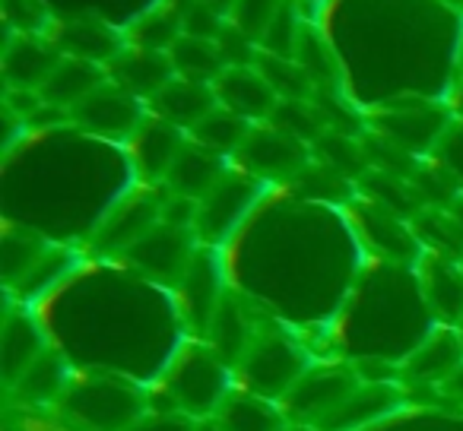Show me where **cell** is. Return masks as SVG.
<instances>
[{
    "instance_id": "cell-1",
    "label": "cell",
    "mask_w": 463,
    "mask_h": 431,
    "mask_svg": "<svg viewBox=\"0 0 463 431\" xmlns=\"http://www.w3.org/2000/svg\"><path fill=\"white\" fill-rule=\"evenodd\" d=\"M168 393L184 416H216L229 399V365L213 349H187L175 361Z\"/></svg>"
},
{
    "instance_id": "cell-2",
    "label": "cell",
    "mask_w": 463,
    "mask_h": 431,
    "mask_svg": "<svg viewBox=\"0 0 463 431\" xmlns=\"http://www.w3.org/2000/svg\"><path fill=\"white\" fill-rule=\"evenodd\" d=\"M248 387L254 397L277 399L289 397L296 384L311 371L305 352L283 333H258L248 349L245 361H241Z\"/></svg>"
},
{
    "instance_id": "cell-3",
    "label": "cell",
    "mask_w": 463,
    "mask_h": 431,
    "mask_svg": "<svg viewBox=\"0 0 463 431\" xmlns=\"http://www.w3.org/2000/svg\"><path fill=\"white\" fill-rule=\"evenodd\" d=\"M64 409L73 422L90 431H128L140 422L143 403L128 384L90 380L64 393Z\"/></svg>"
},
{
    "instance_id": "cell-4",
    "label": "cell",
    "mask_w": 463,
    "mask_h": 431,
    "mask_svg": "<svg viewBox=\"0 0 463 431\" xmlns=\"http://www.w3.org/2000/svg\"><path fill=\"white\" fill-rule=\"evenodd\" d=\"M260 197L258 178H241V174H225L210 193L197 203V220L194 229L206 245H219L229 239V232L239 226V220Z\"/></svg>"
},
{
    "instance_id": "cell-5",
    "label": "cell",
    "mask_w": 463,
    "mask_h": 431,
    "mask_svg": "<svg viewBox=\"0 0 463 431\" xmlns=\"http://www.w3.org/2000/svg\"><path fill=\"white\" fill-rule=\"evenodd\" d=\"M239 159L258 181L298 178L308 168V146L279 127H258L239 149Z\"/></svg>"
},
{
    "instance_id": "cell-6",
    "label": "cell",
    "mask_w": 463,
    "mask_h": 431,
    "mask_svg": "<svg viewBox=\"0 0 463 431\" xmlns=\"http://www.w3.org/2000/svg\"><path fill=\"white\" fill-rule=\"evenodd\" d=\"M359 378L353 371H340V368H311L302 380L296 384V390L286 397L289 412L298 422H308L315 428H321L355 390H359Z\"/></svg>"
},
{
    "instance_id": "cell-7",
    "label": "cell",
    "mask_w": 463,
    "mask_h": 431,
    "mask_svg": "<svg viewBox=\"0 0 463 431\" xmlns=\"http://www.w3.org/2000/svg\"><path fill=\"white\" fill-rule=\"evenodd\" d=\"M73 121L80 127L92 130L99 136H111V140H124L134 136L143 127V108L137 96H130L124 86L102 83L92 96H86L77 108H71Z\"/></svg>"
},
{
    "instance_id": "cell-8",
    "label": "cell",
    "mask_w": 463,
    "mask_h": 431,
    "mask_svg": "<svg viewBox=\"0 0 463 431\" xmlns=\"http://www.w3.org/2000/svg\"><path fill=\"white\" fill-rule=\"evenodd\" d=\"M124 254H128L140 270H146L153 279H159V283H181L194 260L187 229L165 226V222H159L153 232L143 235V239L137 241L134 248H128Z\"/></svg>"
},
{
    "instance_id": "cell-9",
    "label": "cell",
    "mask_w": 463,
    "mask_h": 431,
    "mask_svg": "<svg viewBox=\"0 0 463 431\" xmlns=\"http://www.w3.org/2000/svg\"><path fill=\"white\" fill-rule=\"evenodd\" d=\"M213 89H216V98L222 108L245 117V121L273 117V111L279 105L277 89L267 83L258 67H225L222 77L213 83Z\"/></svg>"
},
{
    "instance_id": "cell-10",
    "label": "cell",
    "mask_w": 463,
    "mask_h": 431,
    "mask_svg": "<svg viewBox=\"0 0 463 431\" xmlns=\"http://www.w3.org/2000/svg\"><path fill=\"white\" fill-rule=\"evenodd\" d=\"M225 159L219 153H213V149L200 146V143L187 140L184 146H181L178 159L172 162V168H168L165 174V184L172 187L178 197H187V200H203L206 193L213 191V187L219 184V181L225 178Z\"/></svg>"
},
{
    "instance_id": "cell-11",
    "label": "cell",
    "mask_w": 463,
    "mask_h": 431,
    "mask_svg": "<svg viewBox=\"0 0 463 431\" xmlns=\"http://www.w3.org/2000/svg\"><path fill=\"white\" fill-rule=\"evenodd\" d=\"M448 115L438 108H406V111H387L378 117V130L387 143H393L403 153H422L435 149L441 134L448 130Z\"/></svg>"
},
{
    "instance_id": "cell-12",
    "label": "cell",
    "mask_w": 463,
    "mask_h": 431,
    "mask_svg": "<svg viewBox=\"0 0 463 431\" xmlns=\"http://www.w3.org/2000/svg\"><path fill=\"white\" fill-rule=\"evenodd\" d=\"M61 54L54 45H45L35 35H20L7 45V58H4V73L10 80V89H35L48 83L61 64Z\"/></svg>"
},
{
    "instance_id": "cell-13",
    "label": "cell",
    "mask_w": 463,
    "mask_h": 431,
    "mask_svg": "<svg viewBox=\"0 0 463 431\" xmlns=\"http://www.w3.org/2000/svg\"><path fill=\"white\" fill-rule=\"evenodd\" d=\"M156 111H159L162 121L175 124V127H187L194 130L203 121L210 111L219 108L216 89L210 83H197V80H184L175 77L159 96L153 98Z\"/></svg>"
},
{
    "instance_id": "cell-14",
    "label": "cell",
    "mask_w": 463,
    "mask_h": 431,
    "mask_svg": "<svg viewBox=\"0 0 463 431\" xmlns=\"http://www.w3.org/2000/svg\"><path fill=\"white\" fill-rule=\"evenodd\" d=\"M111 73H115L118 86H124V89L137 98L140 96L156 98L175 77H178L168 54L140 52V48L130 54H118L115 64H111Z\"/></svg>"
},
{
    "instance_id": "cell-15",
    "label": "cell",
    "mask_w": 463,
    "mask_h": 431,
    "mask_svg": "<svg viewBox=\"0 0 463 431\" xmlns=\"http://www.w3.org/2000/svg\"><path fill=\"white\" fill-rule=\"evenodd\" d=\"M162 222V206L156 197H134L124 206H118L109 216V222L99 232V245L109 251H128L143 235H149Z\"/></svg>"
},
{
    "instance_id": "cell-16",
    "label": "cell",
    "mask_w": 463,
    "mask_h": 431,
    "mask_svg": "<svg viewBox=\"0 0 463 431\" xmlns=\"http://www.w3.org/2000/svg\"><path fill=\"white\" fill-rule=\"evenodd\" d=\"M102 83H105V73L99 64H90V61H80V58H64L58 64V70L48 77V83L39 89V96L48 108H77Z\"/></svg>"
},
{
    "instance_id": "cell-17",
    "label": "cell",
    "mask_w": 463,
    "mask_h": 431,
    "mask_svg": "<svg viewBox=\"0 0 463 431\" xmlns=\"http://www.w3.org/2000/svg\"><path fill=\"white\" fill-rule=\"evenodd\" d=\"M181 289V298H184V314L187 321L194 323L197 330L210 333V323L216 317V308H219V273H216V264L203 254H194L191 267H187L184 279L178 283Z\"/></svg>"
},
{
    "instance_id": "cell-18",
    "label": "cell",
    "mask_w": 463,
    "mask_h": 431,
    "mask_svg": "<svg viewBox=\"0 0 463 431\" xmlns=\"http://www.w3.org/2000/svg\"><path fill=\"white\" fill-rule=\"evenodd\" d=\"M463 368V336L441 330L431 333L416 352L406 359V374L425 384H438V380H450Z\"/></svg>"
},
{
    "instance_id": "cell-19",
    "label": "cell",
    "mask_w": 463,
    "mask_h": 431,
    "mask_svg": "<svg viewBox=\"0 0 463 431\" xmlns=\"http://www.w3.org/2000/svg\"><path fill=\"white\" fill-rule=\"evenodd\" d=\"M4 378L10 387L20 384V378L45 355V340H42L39 327L33 323V317H26L23 311H14L4 323Z\"/></svg>"
},
{
    "instance_id": "cell-20",
    "label": "cell",
    "mask_w": 463,
    "mask_h": 431,
    "mask_svg": "<svg viewBox=\"0 0 463 431\" xmlns=\"http://www.w3.org/2000/svg\"><path fill=\"white\" fill-rule=\"evenodd\" d=\"M187 140H181V127L168 121H146L140 130L134 134V155H137V165L146 178L159 181L168 174L172 162L178 159L181 146Z\"/></svg>"
},
{
    "instance_id": "cell-21",
    "label": "cell",
    "mask_w": 463,
    "mask_h": 431,
    "mask_svg": "<svg viewBox=\"0 0 463 431\" xmlns=\"http://www.w3.org/2000/svg\"><path fill=\"white\" fill-rule=\"evenodd\" d=\"M400 403V397L393 393L391 384H362L327 422L321 425V431H353L359 425L372 422V418L384 416L387 409Z\"/></svg>"
},
{
    "instance_id": "cell-22",
    "label": "cell",
    "mask_w": 463,
    "mask_h": 431,
    "mask_svg": "<svg viewBox=\"0 0 463 431\" xmlns=\"http://www.w3.org/2000/svg\"><path fill=\"white\" fill-rule=\"evenodd\" d=\"M58 48L67 52V58H80V61H90V64L102 67L105 61L118 58L121 42H118L102 23L77 20V23H67L58 33Z\"/></svg>"
},
{
    "instance_id": "cell-23",
    "label": "cell",
    "mask_w": 463,
    "mask_h": 431,
    "mask_svg": "<svg viewBox=\"0 0 463 431\" xmlns=\"http://www.w3.org/2000/svg\"><path fill=\"white\" fill-rule=\"evenodd\" d=\"M254 327L248 323L245 311L235 302H219L216 317L210 323V340H213V352L232 365V361H245L248 349L254 342Z\"/></svg>"
},
{
    "instance_id": "cell-24",
    "label": "cell",
    "mask_w": 463,
    "mask_h": 431,
    "mask_svg": "<svg viewBox=\"0 0 463 431\" xmlns=\"http://www.w3.org/2000/svg\"><path fill=\"white\" fill-rule=\"evenodd\" d=\"M216 431H283V416L264 397H229L213 418Z\"/></svg>"
},
{
    "instance_id": "cell-25",
    "label": "cell",
    "mask_w": 463,
    "mask_h": 431,
    "mask_svg": "<svg viewBox=\"0 0 463 431\" xmlns=\"http://www.w3.org/2000/svg\"><path fill=\"white\" fill-rule=\"evenodd\" d=\"M168 58H172V67L178 77L197 80V83L213 86L225 70V61H222V54H219L216 42L194 39V35H181L172 52H168Z\"/></svg>"
},
{
    "instance_id": "cell-26",
    "label": "cell",
    "mask_w": 463,
    "mask_h": 431,
    "mask_svg": "<svg viewBox=\"0 0 463 431\" xmlns=\"http://www.w3.org/2000/svg\"><path fill=\"white\" fill-rule=\"evenodd\" d=\"M191 136H194V143H200V146L213 149V153H219V155L239 153L248 136H251V121L232 115L229 108L219 105L216 111H210V115L191 130Z\"/></svg>"
},
{
    "instance_id": "cell-27",
    "label": "cell",
    "mask_w": 463,
    "mask_h": 431,
    "mask_svg": "<svg viewBox=\"0 0 463 431\" xmlns=\"http://www.w3.org/2000/svg\"><path fill=\"white\" fill-rule=\"evenodd\" d=\"M429 305L444 321H463V270L441 258H431L429 264Z\"/></svg>"
},
{
    "instance_id": "cell-28",
    "label": "cell",
    "mask_w": 463,
    "mask_h": 431,
    "mask_svg": "<svg viewBox=\"0 0 463 431\" xmlns=\"http://www.w3.org/2000/svg\"><path fill=\"white\" fill-rule=\"evenodd\" d=\"M362 220H365L368 235L378 241L381 254H387V258H412L416 254V241L406 232L397 212L384 210L378 203H365L362 206Z\"/></svg>"
},
{
    "instance_id": "cell-29",
    "label": "cell",
    "mask_w": 463,
    "mask_h": 431,
    "mask_svg": "<svg viewBox=\"0 0 463 431\" xmlns=\"http://www.w3.org/2000/svg\"><path fill=\"white\" fill-rule=\"evenodd\" d=\"M23 399L29 403H48V399H58L67 393V368L58 355L45 352L16 384Z\"/></svg>"
},
{
    "instance_id": "cell-30",
    "label": "cell",
    "mask_w": 463,
    "mask_h": 431,
    "mask_svg": "<svg viewBox=\"0 0 463 431\" xmlns=\"http://www.w3.org/2000/svg\"><path fill=\"white\" fill-rule=\"evenodd\" d=\"M273 127L286 130L289 136L302 143H317L327 134V121H324V111L315 108L305 98H279L277 111H273Z\"/></svg>"
},
{
    "instance_id": "cell-31",
    "label": "cell",
    "mask_w": 463,
    "mask_h": 431,
    "mask_svg": "<svg viewBox=\"0 0 463 431\" xmlns=\"http://www.w3.org/2000/svg\"><path fill=\"white\" fill-rule=\"evenodd\" d=\"M258 67L260 73H264L267 83L277 89L279 98H308L311 96V86H315V80L308 77V70H305L298 61H289V58H273V54H258Z\"/></svg>"
},
{
    "instance_id": "cell-32",
    "label": "cell",
    "mask_w": 463,
    "mask_h": 431,
    "mask_svg": "<svg viewBox=\"0 0 463 431\" xmlns=\"http://www.w3.org/2000/svg\"><path fill=\"white\" fill-rule=\"evenodd\" d=\"M181 35H184V29H181V10H153V14H146L137 23L134 45L140 52L168 54Z\"/></svg>"
},
{
    "instance_id": "cell-33",
    "label": "cell",
    "mask_w": 463,
    "mask_h": 431,
    "mask_svg": "<svg viewBox=\"0 0 463 431\" xmlns=\"http://www.w3.org/2000/svg\"><path fill=\"white\" fill-rule=\"evenodd\" d=\"M298 39H302V20H298L296 4L286 0L283 7H279V14L273 16V23L267 26L264 39H260V48H264V54H273V58L296 61Z\"/></svg>"
},
{
    "instance_id": "cell-34",
    "label": "cell",
    "mask_w": 463,
    "mask_h": 431,
    "mask_svg": "<svg viewBox=\"0 0 463 431\" xmlns=\"http://www.w3.org/2000/svg\"><path fill=\"white\" fill-rule=\"evenodd\" d=\"M368 193L374 197V203L384 206V210L397 212V216H406V212H416L419 197H416V187L406 184L400 174L391 172H381V174H368L365 178Z\"/></svg>"
},
{
    "instance_id": "cell-35",
    "label": "cell",
    "mask_w": 463,
    "mask_h": 431,
    "mask_svg": "<svg viewBox=\"0 0 463 431\" xmlns=\"http://www.w3.org/2000/svg\"><path fill=\"white\" fill-rule=\"evenodd\" d=\"M317 149L324 153V165H330L336 174H359L365 168V155L355 146L353 136L340 134V130H327V134L317 140Z\"/></svg>"
},
{
    "instance_id": "cell-36",
    "label": "cell",
    "mask_w": 463,
    "mask_h": 431,
    "mask_svg": "<svg viewBox=\"0 0 463 431\" xmlns=\"http://www.w3.org/2000/svg\"><path fill=\"white\" fill-rule=\"evenodd\" d=\"M283 4L286 0H235V7H232V14H229L232 26L239 29V33H245L248 39L260 42Z\"/></svg>"
},
{
    "instance_id": "cell-37",
    "label": "cell",
    "mask_w": 463,
    "mask_h": 431,
    "mask_svg": "<svg viewBox=\"0 0 463 431\" xmlns=\"http://www.w3.org/2000/svg\"><path fill=\"white\" fill-rule=\"evenodd\" d=\"M71 270V254H61V251H45L39 258V264L33 267V270L26 273V276L20 279V295L23 298H35L42 295V292L48 289V286L58 283L64 273Z\"/></svg>"
},
{
    "instance_id": "cell-38",
    "label": "cell",
    "mask_w": 463,
    "mask_h": 431,
    "mask_svg": "<svg viewBox=\"0 0 463 431\" xmlns=\"http://www.w3.org/2000/svg\"><path fill=\"white\" fill-rule=\"evenodd\" d=\"M181 29L184 35H194V39H206V42H219V35L225 33L222 14L213 10L203 0H187L181 7Z\"/></svg>"
},
{
    "instance_id": "cell-39",
    "label": "cell",
    "mask_w": 463,
    "mask_h": 431,
    "mask_svg": "<svg viewBox=\"0 0 463 431\" xmlns=\"http://www.w3.org/2000/svg\"><path fill=\"white\" fill-rule=\"evenodd\" d=\"M42 254L45 251H42L39 241L10 235V239L4 241V273H7L10 283H20V279L26 276L35 264H39Z\"/></svg>"
},
{
    "instance_id": "cell-40",
    "label": "cell",
    "mask_w": 463,
    "mask_h": 431,
    "mask_svg": "<svg viewBox=\"0 0 463 431\" xmlns=\"http://www.w3.org/2000/svg\"><path fill=\"white\" fill-rule=\"evenodd\" d=\"M435 159H438V165H441V172L448 174L454 184L463 187V121L448 124L441 140L435 143Z\"/></svg>"
},
{
    "instance_id": "cell-41",
    "label": "cell",
    "mask_w": 463,
    "mask_h": 431,
    "mask_svg": "<svg viewBox=\"0 0 463 431\" xmlns=\"http://www.w3.org/2000/svg\"><path fill=\"white\" fill-rule=\"evenodd\" d=\"M296 61L308 70V77L315 83H324L330 80V54H327V45L321 42V35H315L311 29L302 26V39H298V48H296Z\"/></svg>"
},
{
    "instance_id": "cell-42",
    "label": "cell",
    "mask_w": 463,
    "mask_h": 431,
    "mask_svg": "<svg viewBox=\"0 0 463 431\" xmlns=\"http://www.w3.org/2000/svg\"><path fill=\"white\" fill-rule=\"evenodd\" d=\"M7 20H10V26L23 29V35H29L45 16H42L35 0H7Z\"/></svg>"
},
{
    "instance_id": "cell-43",
    "label": "cell",
    "mask_w": 463,
    "mask_h": 431,
    "mask_svg": "<svg viewBox=\"0 0 463 431\" xmlns=\"http://www.w3.org/2000/svg\"><path fill=\"white\" fill-rule=\"evenodd\" d=\"M128 431H197V428H194V422L184 412H159V416L140 418V422Z\"/></svg>"
},
{
    "instance_id": "cell-44",
    "label": "cell",
    "mask_w": 463,
    "mask_h": 431,
    "mask_svg": "<svg viewBox=\"0 0 463 431\" xmlns=\"http://www.w3.org/2000/svg\"><path fill=\"white\" fill-rule=\"evenodd\" d=\"M450 220L457 222V229L463 232V197L460 200H454V206H450Z\"/></svg>"
},
{
    "instance_id": "cell-45",
    "label": "cell",
    "mask_w": 463,
    "mask_h": 431,
    "mask_svg": "<svg viewBox=\"0 0 463 431\" xmlns=\"http://www.w3.org/2000/svg\"><path fill=\"white\" fill-rule=\"evenodd\" d=\"M203 4H210L219 14H232V7H235V0H203Z\"/></svg>"
},
{
    "instance_id": "cell-46",
    "label": "cell",
    "mask_w": 463,
    "mask_h": 431,
    "mask_svg": "<svg viewBox=\"0 0 463 431\" xmlns=\"http://www.w3.org/2000/svg\"><path fill=\"white\" fill-rule=\"evenodd\" d=\"M450 384H454V390H457V393H463V368L454 374V378H450Z\"/></svg>"
}]
</instances>
